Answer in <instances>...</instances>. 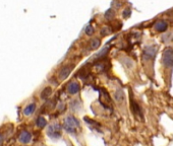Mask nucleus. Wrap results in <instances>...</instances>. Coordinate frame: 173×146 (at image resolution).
<instances>
[{"mask_svg":"<svg viewBox=\"0 0 173 146\" xmlns=\"http://www.w3.org/2000/svg\"><path fill=\"white\" fill-rule=\"evenodd\" d=\"M62 129L59 124H52L47 128V135L51 139H58L61 137Z\"/></svg>","mask_w":173,"mask_h":146,"instance_id":"f03ea898","label":"nucleus"},{"mask_svg":"<svg viewBox=\"0 0 173 146\" xmlns=\"http://www.w3.org/2000/svg\"><path fill=\"white\" fill-rule=\"evenodd\" d=\"M72 69H73V64H67V65L63 66L58 72V77L60 80H65V79L69 76L70 73H71Z\"/></svg>","mask_w":173,"mask_h":146,"instance_id":"39448f33","label":"nucleus"},{"mask_svg":"<svg viewBox=\"0 0 173 146\" xmlns=\"http://www.w3.org/2000/svg\"><path fill=\"white\" fill-rule=\"evenodd\" d=\"M66 89L68 91V93H70V94H76L79 90H81V86H79V82L71 81V82H69L68 85H67Z\"/></svg>","mask_w":173,"mask_h":146,"instance_id":"6e6552de","label":"nucleus"},{"mask_svg":"<svg viewBox=\"0 0 173 146\" xmlns=\"http://www.w3.org/2000/svg\"><path fill=\"white\" fill-rule=\"evenodd\" d=\"M51 94H52V88L50 86L45 87L42 90V93H41V98H42V100H47V98L50 97Z\"/></svg>","mask_w":173,"mask_h":146,"instance_id":"f8f14e48","label":"nucleus"},{"mask_svg":"<svg viewBox=\"0 0 173 146\" xmlns=\"http://www.w3.org/2000/svg\"><path fill=\"white\" fill-rule=\"evenodd\" d=\"M18 140H20L21 143L22 144H28L30 143L32 140V134L29 131H25L24 130L22 132H21L20 136H18Z\"/></svg>","mask_w":173,"mask_h":146,"instance_id":"0eeeda50","label":"nucleus"},{"mask_svg":"<svg viewBox=\"0 0 173 146\" xmlns=\"http://www.w3.org/2000/svg\"><path fill=\"white\" fill-rule=\"evenodd\" d=\"M36 125L39 127V128H44V127L47 125V121L45 120V118H43V117H39L36 121Z\"/></svg>","mask_w":173,"mask_h":146,"instance_id":"ddd939ff","label":"nucleus"},{"mask_svg":"<svg viewBox=\"0 0 173 146\" xmlns=\"http://www.w3.org/2000/svg\"><path fill=\"white\" fill-rule=\"evenodd\" d=\"M130 14H131V10H130L129 8H126V9H124V11H123V13H122L123 17H125V18L129 17V16H130Z\"/></svg>","mask_w":173,"mask_h":146,"instance_id":"a211bd4d","label":"nucleus"},{"mask_svg":"<svg viewBox=\"0 0 173 146\" xmlns=\"http://www.w3.org/2000/svg\"><path fill=\"white\" fill-rule=\"evenodd\" d=\"M79 127V120L75 118L73 116H68L66 117L64 121V129L68 133H75Z\"/></svg>","mask_w":173,"mask_h":146,"instance_id":"f257e3e1","label":"nucleus"},{"mask_svg":"<svg viewBox=\"0 0 173 146\" xmlns=\"http://www.w3.org/2000/svg\"><path fill=\"white\" fill-rule=\"evenodd\" d=\"M100 33H101V36L104 37V36H107V35L110 34V33H111V30H110L109 27H104L101 30Z\"/></svg>","mask_w":173,"mask_h":146,"instance_id":"dca6fc26","label":"nucleus"},{"mask_svg":"<svg viewBox=\"0 0 173 146\" xmlns=\"http://www.w3.org/2000/svg\"><path fill=\"white\" fill-rule=\"evenodd\" d=\"M3 139H4V136H3V134L1 132H0V145H1L3 143Z\"/></svg>","mask_w":173,"mask_h":146,"instance_id":"6ab92c4d","label":"nucleus"},{"mask_svg":"<svg viewBox=\"0 0 173 146\" xmlns=\"http://www.w3.org/2000/svg\"><path fill=\"white\" fill-rule=\"evenodd\" d=\"M155 28H156L157 31L163 33V31H165L166 30H167V24H166L165 21H163V20H160L155 24Z\"/></svg>","mask_w":173,"mask_h":146,"instance_id":"9b49d317","label":"nucleus"},{"mask_svg":"<svg viewBox=\"0 0 173 146\" xmlns=\"http://www.w3.org/2000/svg\"><path fill=\"white\" fill-rule=\"evenodd\" d=\"M114 98L117 103H122L124 100V93L121 88H118V89H116V91L114 93Z\"/></svg>","mask_w":173,"mask_h":146,"instance_id":"1a4fd4ad","label":"nucleus"},{"mask_svg":"<svg viewBox=\"0 0 173 146\" xmlns=\"http://www.w3.org/2000/svg\"><path fill=\"white\" fill-rule=\"evenodd\" d=\"M113 16H114V11L112 10L111 8L108 9V10L106 11V13H105V18H106V20H110Z\"/></svg>","mask_w":173,"mask_h":146,"instance_id":"2eb2a0df","label":"nucleus"},{"mask_svg":"<svg viewBox=\"0 0 173 146\" xmlns=\"http://www.w3.org/2000/svg\"><path fill=\"white\" fill-rule=\"evenodd\" d=\"M94 27H92V25H88V27H86V34L88 35V36H92L93 34H94Z\"/></svg>","mask_w":173,"mask_h":146,"instance_id":"f3484780","label":"nucleus"},{"mask_svg":"<svg viewBox=\"0 0 173 146\" xmlns=\"http://www.w3.org/2000/svg\"><path fill=\"white\" fill-rule=\"evenodd\" d=\"M130 108H131V111H133V115L136 116V118L143 120V112H142V110H140L139 104H137L136 101L133 98V97H130Z\"/></svg>","mask_w":173,"mask_h":146,"instance_id":"423d86ee","label":"nucleus"},{"mask_svg":"<svg viewBox=\"0 0 173 146\" xmlns=\"http://www.w3.org/2000/svg\"><path fill=\"white\" fill-rule=\"evenodd\" d=\"M157 54V47L155 46H148L144 49L143 58L145 60H152L156 57Z\"/></svg>","mask_w":173,"mask_h":146,"instance_id":"20e7f679","label":"nucleus"},{"mask_svg":"<svg viewBox=\"0 0 173 146\" xmlns=\"http://www.w3.org/2000/svg\"><path fill=\"white\" fill-rule=\"evenodd\" d=\"M35 110H36V104H28V106L24 109V115L25 116H30L35 112Z\"/></svg>","mask_w":173,"mask_h":146,"instance_id":"9d476101","label":"nucleus"},{"mask_svg":"<svg viewBox=\"0 0 173 146\" xmlns=\"http://www.w3.org/2000/svg\"><path fill=\"white\" fill-rule=\"evenodd\" d=\"M100 45H101V41L99 40V39H94L91 42V49L92 50H96V49H98L99 47H100Z\"/></svg>","mask_w":173,"mask_h":146,"instance_id":"4468645a","label":"nucleus"},{"mask_svg":"<svg viewBox=\"0 0 173 146\" xmlns=\"http://www.w3.org/2000/svg\"><path fill=\"white\" fill-rule=\"evenodd\" d=\"M163 65L165 68H173V49L167 48L163 52Z\"/></svg>","mask_w":173,"mask_h":146,"instance_id":"7ed1b4c3","label":"nucleus"}]
</instances>
